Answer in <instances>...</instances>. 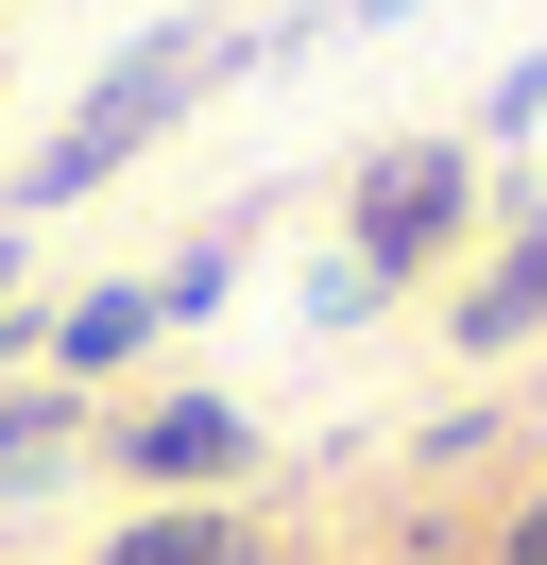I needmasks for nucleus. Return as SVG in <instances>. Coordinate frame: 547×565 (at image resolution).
<instances>
[{
  "mask_svg": "<svg viewBox=\"0 0 547 565\" xmlns=\"http://www.w3.org/2000/svg\"><path fill=\"white\" fill-rule=\"evenodd\" d=\"M205 86H223V52H205V35H154L137 70H103L86 104H68V138L18 172V206H86V189H103V172H137V154H154L171 120L205 104Z\"/></svg>",
  "mask_w": 547,
  "mask_h": 565,
  "instance_id": "f257e3e1",
  "label": "nucleus"
},
{
  "mask_svg": "<svg viewBox=\"0 0 547 565\" xmlns=\"http://www.w3.org/2000/svg\"><path fill=\"white\" fill-rule=\"evenodd\" d=\"M444 241H462V138H394L360 172V275H410Z\"/></svg>",
  "mask_w": 547,
  "mask_h": 565,
  "instance_id": "f03ea898",
  "label": "nucleus"
},
{
  "mask_svg": "<svg viewBox=\"0 0 547 565\" xmlns=\"http://www.w3.org/2000/svg\"><path fill=\"white\" fill-rule=\"evenodd\" d=\"M530 326H547V223H530V241H513L496 275L462 291V343H530Z\"/></svg>",
  "mask_w": 547,
  "mask_h": 565,
  "instance_id": "423d86ee",
  "label": "nucleus"
},
{
  "mask_svg": "<svg viewBox=\"0 0 547 565\" xmlns=\"http://www.w3.org/2000/svg\"><path fill=\"white\" fill-rule=\"evenodd\" d=\"M52 446H68V412H52V394H18V412H0V497H18Z\"/></svg>",
  "mask_w": 547,
  "mask_h": 565,
  "instance_id": "0eeeda50",
  "label": "nucleus"
},
{
  "mask_svg": "<svg viewBox=\"0 0 547 565\" xmlns=\"http://www.w3.org/2000/svg\"><path fill=\"white\" fill-rule=\"evenodd\" d=\"M103 565H274V548H257V514H137Z\"/></svg>",
  "mask_w": 547,
  "mask_h": 565,
  "instance_id": "39448f33",
  "label": "nucleus"
},
{
  "mask_svg": "<svg viewBox=\"0 0 547 565\" xmlns=\"http://www.w3.org/2000/svg\"><path fill=\"white\" fill-rule=\"evenodd\" d=\"M18 343H52V326H34V309H0V360H18Z\"/></svg>",
  "mask_w": 547,
  "mask_h": 565,
  "instance_id": "1a4fd4ad",
  "label": "nucleus"
},
{
  "mask_svg": "<svg viewBox=\"0 0 547 565\" xmlns=\"http://www.w3.org/2000/svg\"><path fill=\"white\" fill-rule=\"evenodd\" d=\"M0 309H18V241H0Z\"/></svg>",
  "mask_w": 547,
  "mask_h": 565,
  "instance_id": "9d476101",
  "label": "nucleus"
},
{
  "mask_svg": "<svg viewBox=\"0 0 547 565\" xmlns=\"http://www.w3.org/2000/svg\"><path fill=\"white\" fill-rule=\"evenodd\" d=\"M496 565H547V497H530V514H513V548H496Z\"/></svg>",
  "mask_w": 547,
  "mask_h": 565,
  "instance_id": "6e6552de",
  "label": "nucleus"
},
{
  "mask_svg": "<svg viewBox=\"0 0 547 565\" xmlns=\"http://www.w3.org/2000/svg\"><path fill=\"white\" fill-rule=\"evenodd\" d=\"M154 326H171L154 291H86V309H52V360H68V377H120V360L154 343Z\"/></svg>",
  "mask_w": 547,
  "mask_h": 565,
  "instance_id": "20e7f679",
  "label": "nucleus"
},
{
  "mask_svg": "<svg viewBox=\"0 0 547 565\" xmlns=\"http://www.w3.org/2000/svg\"><path fill=\"white\" fill-rule=\"evenodd\" d=\"M239 446H257V428H239L223 394H171V412H137V428H120V462H137V480H223Z\"/></svg>",
  "mask_w": 547,
  "mask_h": 565,
  "instance_id": "7ed1b4c3",
  "label": "nucleus"
}]
</instances>
